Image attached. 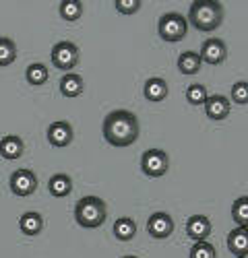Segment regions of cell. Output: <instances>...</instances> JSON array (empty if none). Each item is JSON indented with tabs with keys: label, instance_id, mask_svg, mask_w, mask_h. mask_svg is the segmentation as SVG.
I'll list each match as a JSON object with an SVG mask.
<instances>
[{
	"label": "cell",
	"instance_id": "484cf974",
	"mask_svg": "<svg viewBox=\"0 0 248 258\" xmlns=\"http://www.w3.org/2000/svg\"><path fill=\"white\" fill-rule=\"evenodd\" d=\"M189 256L191 258H217V252L211 242H195Z\"/></svg>",
	"mask_w": 248,
	"mask_h": 258
},
{
	"label": "cell",
	"instance_id": "8fae6325",
	"mask_svg": "<svg viewBox=\"0 0 248 258\" xmlns=\"http://www.w3.org/2000/svg\"><path fill=\"white\" fill-rule=\"evenodd\" d=\"M203 105H205V114H207V118H211V120H215V122L225 120L227 116H230V112H232V103H230V99H227L225 95H221V93L209 95Z\"/></svg>",
	"mask_w": 248,
	"mask_h": 258
},
{
	"label": "cell",
	"instance_id": "f1b7e54d",
	"mask_svg": "<svg viewBox=\"0 0 248 258\" xmlns=\"http://www.w3.org/2000/svg\"><path fill=\"white\" fill-rule=\"evenodd\" d=\"M122 258H139V256H133V254H129V256H122Z\"/></svg>",
	"mask_w": 248,
	"mask_h": 258
},
{
	"label": "cell",
	"instance_id": "d4e9b609",
	"mask_svg": "<svg viewBox=\"0 0 248 258\" xmlns=\"http://www.w3.org/2000/svg\"><path fill=\"white\" fill-rule=\"evenodd\" d=\"M207 97H209V93H207V87L201 83H195L186 89V99H189L191 105H203L207 101Z\"/></svg>",
	"mask_w": 248,
	"mask_h": 258
},
{
	"label": "cell",
	"instance_id": "44dd1931",
	"mask_svg": "<svg viewBox=\"0 0 248 258\" xmlns=\"http://www.w3.org/2000/svg\"><path fill=\"white\" fill-rule=\"evenodd\" d=\"M25 79L29 85H33V87H39V85H44L50 79V73L41 62H33L25 69Z\"/></svg>",
	"mask_w": 248,
	"mask_h": 258
},
{
	"label": "cell",
	"instance_id": "e0dca14e",
	"mask_svg": "<svg viewBox=\"0 0 248 258\" xmlns=\"http://www.w3.org/2000/svg\"><path fill=\"white\" fill-rule=\"evenodd\" d=\"M48 190L54 199H67L73 192V180L69 174H54L48 182Z\"/></svg>",
	"mask_w": 248,
	"mask_h": 258
},
{
	"label": "cell",
	"instance_id": "d6986e66",
	"mask_svg": "<svg viewBox=\"0 0 248 258\" xmlns=\"http://www.w3.org/2000/svg\"><path fill=\"white\" fill-rule=\"evenodd\" d=\"M201 56L193 50H186L178 56V71L182 75H197L201 71Z\"/></svg>",
	"mask_w": 248,
	"mask_h": 258
},
{
	"label": "cell",
	"instance_id": "5b68a950",
	"mask_svg": "<svg viewBox=\"0 0 248 258\" xmlns=\"http://www.w3.org/2000/svg\"><path fill=\"white\" fill-rule=\"evenodd\" d=\"M168 165H170V159L161 149H147L141 157V169L149 178H161L168 171Z\"/></svg>",
	"mask_w": 248,
	"mask_h": 258
},
{
	"label": "cell",
	"instance_id": "7c38bea8",
	"mask_svg": "<svg viewBox=\"0 0 248 258\" xmlns=\"http://www.w3.org/2000/svg\"><path fill=\"white\" fill-rule=\"evenodd\" d=\"M186 235L195 242H209L211 235V221L205 215H193L186 221Z\"/></svg>",
	"mask_w": 248,
	"mask_h": 258
},
{
	"label": "cell",
	"instance_id": "9c48e42d",
	"mask_svg": "<svg viewBox=\"0 0 248 258\" xmlns=\"http://www.w3.org/2000/svg\"><path fill=\"white\" fill-rule=\"evenodd\" d=\"M46 137H48V143H50L52 147L65 149V147H69V145L73 143L75 131H73L71 122H67V120H56V122H52V124L48 126Z\"/></svg>",
	"mask_w": 248,
	"mask_h": 258
},
{
	"label": "cell",
	"instance_id": "603a6c76",
	"mask_svg": "<svg viewBox=\"0 0 248 258\" xmlns=\"http://www.w3.org/2000/svg\"><path fill=\"white\" fill-rule=\"evenodd\" d=\"M58 13L65 21H79L83 15V3H79V0H65V3H60Z\"/></svg>",
	"mask_w": 248,
	"mask_h": 258
},
{
	"label": "cell",
	"instance_id": "ac0fdd59",
	"mask_svg": "<svg viewBox=\"0 0 248 258\" xmlns=\"http://www.w3.org/2000/svg\"><path fill=\"white\" fill-rule=\"evenodd\" d=\"M19 227L25 235H37L41 229H44V219L41 215L35 213V211H29V213H23L19 219Z\"/></svg>",
	"mask_w": 248,
	"mask_h": 258
},
{
	"label": "cell",
	"instance_id": "2e32d148",
	"mask_svg": "<svg viewBox=\"0 0 248 258\" xmlns=\"http://www.w3.org/2000/svg\"><path fill=\"white\" fill-rule=\"evenodd\" d=\"M60 93L65 95V97H69V99H75V97H79L81 93H83V89H85V85H83V79H81V75H77V73H65V77L60 79Z\"/></svg>",
	"mask_w": 248,
	"mask_h": 258
},
{
	"label": "cell",
	"instance_id": "83f0119b",
	"mask_svg": "<svg viewBox=\"0 0 248 258\" xmlns=\"http://www.w3.org/2000/svg\"><path fill=\"white\" fill-rule=\"evenodd\" d=\"M141 5H143L141 0H116L114 3L116 11L120 15H135V13L141 11Z\"/></svg>",
	"mask_w": 248,
	"mask_h": 258
},
{
	"label": "cell",
	"instance_id": "7402d4cb",
	"mask_svg": "<svg viewBox=\"0 0 248 258\" xmlns=\"http://www.w3.org/2000/svg\"><path fill=\"white\" fill-rule=\"evenodd\" d=\"M232 219L238 227H248V197H240L232 205Z\"/></svg>",
	"mask_w": 248,
	"mask_h": 258
},
{
	"label": "cell",
	"instance_id": "ffe728a7",
	"mask_svg": "<svg viewBox=\"0 0 248 258\" xmlns=\"http://www.w3.org/2000/svg\"><path fill=\"white\" fill-rule=\"evenodd\" d=\"M116 240L120 242H131L135 235H137V223L131 219V217H120L114 221V227H112Z\"/></svg>",
	"mask_w": 248,
	"mask_h": 258
},
{
	"label": "cell",
	"instance_id": "277c9868",
	"mask_svg": "<svg viewBox=\"0 0 248 258\" xmlns=\"http://www.w3.org/2000/svg\"><path fill=\"white\" fill-rule=\"evenodd\" d=\"M157 33L163 41L176 44V41H182L186 33H189V21L180 13H165L157 21Z\"/></svg>",
	"mask_w": 248,
	"mask_h": 258
},
{
	"label": "cell",
	"instance_id": "4316f807",
	"mask_svg": "<svg viewBox=\"0 0 248 258\" xmlns=\"http://www.w3.org/2000/svg\"><path fill=\"white\" fill-rule=\"evenodd\" d=\"M230 97L238 105H248V81H238L230 91Z\"/></svg>",
	"mask_w": 248,
	"mask_h": 258
},
{
	"label": "cell",
	"instance_id": "5bb4252c",
	"mask_svg": "<svg viewBox=\"0 0 248 258\" xmlns=\"http://www.w3.org/2000/svg\"><path fill=\"white\" fill-rule=\"evenodd\" d=\"M227 250L234 256L248 258V227H236L227 233Z\"/></svg>",
	"mask_w": 248,
	"mask_h": 258
},
{
	"label": "cell",
	"instance_id": "4fadbf2b",
	"mask_svg": "<svg viewBox=\"0 0 248 258\" xmlns=\"http://www.w3.org/2000/svg\"><path fill=\"white\" fill-rule=\"evenodd\" d=\"M168 83H165V79H161V77H151V79H147L145 81V87H143V95H145V99L147 101H151V103H159V101H163L165 97H168Z\"/></svg>",
	"mask_w": 248,
	"mask_h": 258
},
{
	"label": "cell",
	"instance_id": "3957f363",
	"mask_svg": "<svg viewBox=\"0 0 248 258\" xmlns=\"http://www.w3.org/2000/svg\"><path fill=\"white\" fill-rule=\"evenodd\" d=\"M106 217H108V207L99 197H83L75 205V219L85 229H95L103 225Z\"/></svg>",
	"mask_w": 248,
	"mask_h": 258
},
{
	"label": "cell",
	"instance_id": "cb8c5ba5",
	"mask_svg": "<svg viewBox=\"0 0 248 258\" xmlns=\"http://www.w3.org/2000/svg\"><path fill=\"white\" fill-rule=\"evenodd\" d=\"M17 60V46L11 37H0V67H11Z\"/></svg>",
	"mask_w": 248,
	"mask_h": 258
},
{
	"label": "cell",
	"instance_id": "ba28073f",
	"mask_svg": "<svg viewBox=\"0 0 248 258\" xmlns=\"http://www.w3.org/2000/svg\"><path fill=\"white\" fill-rule=\"evenodd\" d=\"M199 56H201V62H207V64H211V67H217V64L225 62V58H227V46H225V41L219 39V37L205 39L203 46H201Z\"/></svg>",
	"mask_w": 248,
	"mask_h": 258
},
{
	"label": "cell",
	"instance_id": "30bf717a",
	"mask_svg": "<svg viewBox=\"0 0 248 258\" xmlns=\"http://www.w3.org/2000/svg\"><path fill=\"white\" fill-rule=\"evenodd\" d=\"M147 233L155 240H165L174 233V219L168 213H153L147 219Z\"/></svg>",
	"mask_w": 248,
	"mask_h": 258
},
{
	"label": "cell",
	"instance_id": "52a82bcc",
	"mask_svg": "<svg viewBox=\"0 0 248 258\" xmlns=\"http://www.w3.org/2000/svg\"><path fill=\"white\" fill-rule=\"evenodd\" d=\"M11 192L15 197H31L33 192L37 190V178L31 169H15L13 174H11Z\"/></svg>",
	"mask_w": 248,
	"mask_h": 258
},
{
	"label": "cell",
	"instance_id": "9a60e30c",
	"mask_svg": "<svg viewBox=\"0 0 248 258\" xmlns=\"http://www.w3.org/2000/svg\"><path fill=\"white\" fill-rule=\"evenodd\" d=\"M23 153H25V143H23V139L17 137V135H7V137H3V141H0V155H3L5 159L13 161V159H19Z\"/></svg>",
	"mask_w": 248,
	"mask_h": 258
},
{
	"label": "cell",
	"instance_id": "8992f818",
	"mask_svg": "<svg viewBox=\"0 0 248 258\" xmlns=\"http://www.w3.org/2000/svg\"><path fill=\"white\" fill-rule=\"evenodd\" d=\"M52 64L58 71H73L79 64V48L73 41H58L52 48Z\"/></svg>",
	"mask_w": 248,
	"mask_h": 258
},
{
	"label": "cell",
	"instance_id": "6da1fadb",
	"mask_svg": "<svg viewBox=\"0 0 248 258\" xmlns=\"http://www.w3.org/2000/svg\"><path fill=\"white\" fill-rule=\"evenodd\" d=\"M139 120L129 110H114L103 120V139L112 147H131L139 139Z\"/></svg>",
	"mask_w": 248,
	"mask_h": 258
},
{
	"label": "cell",
	"instance_id": "f546056e",
	"mask_svg": "<svg viewBox=\"0 0 248 258\" xmlns=\"http://www.w3.org/2000/svg\"><path fill=\"white\" fill-rule=\"evenodd\" d=\"M234 258H244V256H234Z\"/></svg>",
	"mask_w": 248,
	"mask_h": 258
},
{
	"label": "cell",
	"instance_id": "7a4b0ae2",
	"mask_svg": "<svg viewBox=\"0 0 248 258\" xmlns=\"http://www.w3.org/2000/svg\"><path fill=\"white\" fill-rule=\"evenodd\" d=\"M189 21H191V25L199 31H215L223 23V5L215 3V0L213 3L197 0V3L191 5Z\"/></svg>",
	"mask_w": 248,
	"mask_h": 258
}]
</instances>
